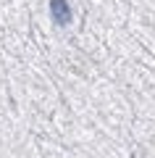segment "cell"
Wrapping results in <instances>:
<instances>
[{"mask_svg":"<svg viewBox=\"0 0 155 158\" xmlns=\"http://www.w3.org/2000/svg\"><path fill=\"white\" fill-rule=\"evenodd\" d=\"M50 13L58 24H68L71 21V8H68L66 0H50Z\"/></svg>","mask_w":155,"mask_h":158,"instance_id":"obj_1","label":"cell"}]
</instances>
